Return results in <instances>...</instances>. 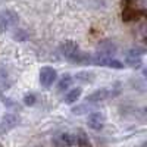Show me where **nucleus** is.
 I'll use <instances>...</instances> for the list:
<instances>
[{"mask_svg": "<svg viewBox=\"0 0 147 147\" xmlns=\"http://www.w3.org/2000/svg\"><path fill=\"white\" fill-rule=\"evenodd\" d=\"M59 53L62 55L66 60H69L71 63H77V65H91V57L93 55L82 52L80 46L75 41H62L59 44Z\"/></svg>", "mask_w": 147, "mask_h": 147, "instance_id": "obj_1", "label": "nucleus"}, {"mask_svg": "<svg viewBox=\"0 0 147 147\" xmlns=\"http://www.w3.org/2000/svg\"><path fill=\"white\" fill-rule=\"evenodd\" d=\"M121 94V85L119 84H113L112 87H105V88H99L93 91L91 94L87 96V100L88 103H100V102H105V100H109V99H113V97L119 96Z\"/></svg>", "mask_w": 147, "mask_h": 147, "instance_id": "obj_2", "label": "nucleus"}, {"mask_svg": "<svg viewBox=\"0 0 147 147\" xmlns=\"http://www.w3.org/2000/svg\"><path fill=\"white\" fill-rule=\"evenodd\" d=\"M19 22V15L13 9H5L0 12V28L3 31H9L15 28Z\"/></svg>", "mask_w": 147, "mask_h": 147, "instance_id": "obj_3", "label": "nucleus"}, {"mask_svg": "<svg viewBox=\"0 0 147 147\" xmlns=\"http://www.w3.org/2000/svg\"><path fill=\"white\" fill-rule=\"evenodd\" d=\"M57 80V71L53 66H43L40 69V84L44 88H50Z\"/></svg>", "mask_w": 147, "mask_h": 147, "instance_id": "obj_4", "label": "nucleus"}, {"mask_svg": "<svg viewBox=\"0 0 147 147\" xmlns=\"http://www.w3.org/2000/svg\"><path fill=\"white\" fill-rule=\"evenodd\" d=\"M19 124V118L15 113H5L0 119V134H7Z\"/></svg>", "mask_w": 147, "mask_h": 147, "instance_id": "obj_5", "label": "nucleus"}, {"mask_svg": "<svg viewBox=\"0 0 147 147\" xmlns=\"http://www.w3.org/2000/svg\"><path fill=\"white\" fill-rule=\"evenodd\" d=\"M52 143L55 147H72V146H75L77 138H75V134L59 132L52 138Z\"/></svg>", "mask_w": 147, "mask_h": 147, "instance_id": "obj_6", "label": "nucleus"}, {"mask_svg": "<svg viewBox=\"0 0 147 147\" xmlns=\"http://www.w3.org/2000/svg\"><path fill=\"white\" fill-rule=\"evenodd\" d=\"M144 53L146 52L143 50V49H131V50L128 52V55H127L125 63L132 69H138L143 65V55Z\"/></svg>", "mask_w": 147, "mask_h": 147, "instance_id": "obj_7", "label": "nucleus"}, {"mask_svg": "<svg viewBox=\"0 0 147 147\" xmlns=\"http://www.w3.org/2000/svg\"><path fill=\"white\" fill-rule=\"evenodd\" d=\"M106 124V118L102 112H90L87 116V125L94 131H102Z\"/></svg>", "mask_w": 147, "mask_h": 147, "instance_id": "obj_8", "label": "nucleus"}, {"mask_svg": "<svg viewBox=\"0 0 147 147\" xmlns=\"http://www.w3.org/2000/svg\"><path fill=\"white\" fill-rule=\"evenodd\" d=\"M143 15H144V12L141 9L134 7V6H125L122 9V21H125V22L138 21Z\"/></svg>", "mask_w": 147, "mask_h": 147, "instance_id": "obj_9", "label": "nucleus"}, {"mask_svg": "<svg viewBox=\"0 0 147 147\" xmlns=\"http://www.w3.org/2000/svg\"><path fill=\"white\" fill-rule=\"evenodd\" d=\"M116 53V44L112 43L110 40H105L99 44V49H97V53L96 55H100V56H115Z\"/></svg>", "mask_w": 147, "mask_h": 147, "instance_id": "obj_10", "label": "nucleus"}, {"mask_svg": "<svg viewBox=\"0 0 147 147\" xmlns=\"http://www.w3.org/2000/svg\"><path fill=\"white\" fill-rule=\"evenodd\" d=\"M72 78L75 80L77 82H81V84H91V82H94L96 75L93 72H88V71H80Z\"/></svg>", "mask_w": 147, "mask_h": 147, "instance_id": "obj_11", "label": "nucleus"}, {"mask_svg": "<svg viewBox=\"0 0 147 147\" xmlns=\"http://www.w3.org/2000/svg\"><path fill=\"white\" fill-rule=\"evenodd\" d=\"M81 94H82V88H81V87L71 88V90L65 94L63 102H65L66 105H74V103H77V100L81 97Z\"/></svg>", "mask_w": 147, "mask_h": 147, "instance_id": "obj_12", "label": "nucleus"}, {"mask_svg": "<svg viewBox=\"0 0 147 147\" xmlns=\"http://www.w3.org/2000/svg\"><path fill=\"white\" fill-rule=\"evenodd\" d=\"M75 138H77V146L78 147H93L91 146V141L87 136V132H85L84 129H77V134H75Z\"/></svg>", "mask_w": 147, "mask_h": 147, "instance_id": "obj_13", "label": "nucleus"}, {"mask_svg": "<svg viewBox=\"0 0 147 147\" xmlns=\"http://www.w3.org/2000/svg\"><path fill=\"white\" fill-rule=\"evenodd\" d=\"M72 82H74L72 75H69V74H65V75H62V77H60V80H59V82H57V91H59V93H63V91L69 90L71 85H72Z\"/></svg>", "mask_w": 147, "mask_h": 147, "instance_id": "obj_14", "label": "nucleus"}, {"mask_svg": "<svg viewBox=\"0 0 147 147\" xmlns=\"http://www.w3.org/2000/svg\"><path fill=\"white\" fill-rule=\"evenodd\" d=\"M71 112L74 115H88L90 112H93V107L90 106V103H82V105H77L71 109Z\"/></svg>", "mask_w": 147, "mask_h": 147, "instance_id": "obj_15", "label": "nucleus"}, {"mask_svg": "<svg viewBox=\"0 0 147 147\" xmlns=\"http://www.w3.org/2000/svg\"><path fill=\"white\" fill-rule=\"evenodd\" d=\"M37 102V96L34 93H27L24 96V105L25 106H34Z\"/></svg>", "mask_w": 147, "mask_h": 147, "instance_id": "obj_16", "label": "nucleus"}, {"mask_svg": "<svg viewBox=\"0 0 147 147\" xmlns=\"http://www.w3.org/2000/svg\"><path fill=\"white\" fill-rule=\"evenodd\" d=\"M13 40H15V41H25V40H28L27 31H24V30L15 31V32H13Z\"/></svg>", "mask_w": 147, "mask_h": 147, "instance_id": "obj_17", "label": "nucleus"}, {"mask_svg": "<svg viewBox=\"0 0 147 147\" xmlns=\"http://www.w3.org/2000/svg\"><path fill=\"white\" fill-rule=\"evenodd\" d=\"M137 0H122V6H134V3H136Z\"/></svg>", "mask_w": 147, "mask_h": 147, "instance_id": "obj_18", "label": "nucleus"}, {"mask_svg": "<svg viewBox=\"0 0 147 147\" xmlns=\"http://www.w3.org/2000/svg\"><path fill=\"white\" fill-rule=\"evenodd\" d=\"M6 77H7V72H6V69L0 66V81H2V80H5Z\"/></svg>", "mask_w": 147, "mask_h": 147, "instance_id": "obj_19", "label": "nucleus"}, {"mask_svg": "<svg viewBox=\"0 0 147 147\" xmlns=\"http://www.w3.org/2000/svg\"><path fill=\"white\" fill-rule=\"evenodd\" d=\"M0 147H2V146H0Z\"/></svg>", "mask_w": 147, "mask_h": 147, "instance_id": "obj_20", "label": "nucleus"}]
</instances>
